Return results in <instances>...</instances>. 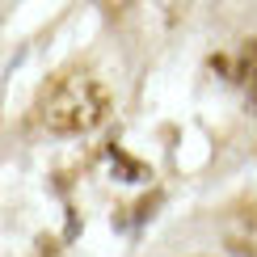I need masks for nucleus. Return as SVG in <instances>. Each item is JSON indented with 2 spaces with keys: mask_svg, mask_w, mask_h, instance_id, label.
Returning a JSON list of instances; mask_svg holds the SVG:
<instances>
[{
  "mask_svg": "<svg viewBox=\"0 0 257 257\" xmlns=\"http://www.w3.org/2000/svg\"><path fill=\"white\" fill-rule=\"evenodd\" d=\"M105 114H110V89L84 72H68V76L51 80V89L38 101V122L51 135H84L101 126Z\"/></svg>",
  "mask_w": 257,
  "mask_h": 257,
  "instance_id": "f257e3e1",
  "label": "nucleus"
},
{
  "mask_svg": "<svg viewBox=\"0 0 257 257\" xmlns=\"http://www.w3.org/2000/svg\"><path fill=\"white\" fill-rule=\"evenodd\" d=\"M253 55H257V51H253Z\"/></svg>",
  "mask_w": 257,
  "mask_h": 257,
  "instance_id": "f03ea898",
  "label": "nucleus"
}]
</instances>
